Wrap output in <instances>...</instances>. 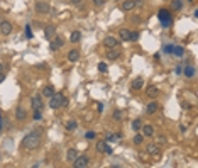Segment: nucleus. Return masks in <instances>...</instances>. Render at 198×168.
<instances>
[{"label": "nucleus", "mask_w": 198, "mask_h": 168, "mask_svg": "<svg viewBox=\"0 0 198 168\" xmlns=\"http://www.w3.org/2000/svg\"><path fill=\"white\" fill-rule=\"evenodd\" d=\"M39 146V134L37 132H29L24 139H22V148L27 151H32Z\"/></svg>", "instance_id": "1"}, {"label": "nucleus", "mask_w": 198, "mask_h": 168, "mask_svg": "<svg viewBox=\"0 0 198 168\" xmlns=\"http://www.w3.org/2000/svg\"><path fill=\"white\" fill-rule=\"evenodd\" d=\"M157 19L161 21L163 27H169L173 24V14L168 10V9H159V12H157Z\"/></svg>", "instance_id": "2"}, {"label": "nucleus", "mask_w": 198, "mask_h": 168, "mask_svg": "<svg viewBox=\"0 0 198 168\" xmlns=\"http://www.w3.org/2000/svg\"><path fill=\"white\" fill-rule=\"evenodd\" d=\"M63 99H64V95L63 94H56V92H54V94L49 97V107H51V109H59Z\"/></svg>", "instance_id": "3"}, {"label": "nucleus", "mask_w": 198, "mask_h": 168, "mask_svg": "<svg viewBox=\"0 0 198 168\" xmlns=\"http://www.w3.org/2000/svg\"><path fill=\"white\" fill-rule=\"evenodd\" d=\"M88 163H90V158L88 156H85V155H78V156L75 158L73 167L75 168H85V167H88Z\"/></svg>", "instance_id": "4"}, {"label": "nucleus", "mask_w": 198, "mask_h": 168, "mask_svg": "<svg viewBox=\"0 0 198 168\" xmlns=\"http://www.w3.org/2000/svg\"><path fill=\"white\" fill-rule=\"evenodd\" d=\"M34 10H36L37 14H49V12H51V7H49V4L39 0V2H36V5H34Z\"/></svg>", "instance_id": "5"}, {"label": "nucleus", "mask_w": 198, "mask_h": 168, "mask_svg": "<svg viewBox=\"0 0 198 168\" xmlns=\"http://www.w3.org/2000/svg\"><path fill=\"white\" fill-rule=\"evenodd\" d=\"M12 29H14V26H12L9 21H2L0 22V32L4 34V36H9L12 32Z\"/></svg>", "instance_id": "6"}, {"label": "nucleus", "mask_w": 198, "mask_h": 168, "mask_svg": "<svg viewBox=\"0 0 198 168\" xmlns=\"http://www.w3.org/2000/svg\"><path fill=\"white\" fill-rule=\"evenodd\" d=\"M63 44H64V39H63V37L54 36V37L51 39V44H49V48H51V51H56V49H59Z\"/></svg>", "instance_id": "7"}, {"label": "nucleus", "mask_w": 198, "mask_h": 168, "mask_svg": "<svg viewBox=\"0 0 198 168\" xmlns=\"http://www.w3.org/2000/svg\"><path fill=\"white\" fill-rule=\"evenodd\" d=\"M103 44L109 48V49H110V48H117V46H119V39L114 37V36H107V37H105V41H103Z\"/></svg>", "instance_id": "8"}, {"label": "nucleus", "mask_w": 198, "mask_h": 168, "mask_svg": "<svg viewBox=\"0 0 198 168\" xmlns=\"http://www.w3.org/2000/svg\"><path fill=\"white\" fill-rule=\"evenodd\" d=\"M142 85H144V80H142V77H137V78L132 80V83H130V88H132V90H139V88H142Z\"/></svg>", "instance_id": "9"}, {"label": "nucleus", "mask_w": 198, "mask_h": 168, "mask_svg": "<svg viewBox=\"0 0 198 168\" xmlns=\"http://www.w3.org/2000/svg\"><path fill=\"white\" fill-rule=\"evenodd\" d=\"M146 94L149 95L151 99H156L157 95H159V88H157V87H154V85H151V87H147Z\"/></svg>", "instance_id": "10"}, {"label": "nucleus", "mask_w": 198, "mask_h": 168, "mask_svg": "<svg viewBox=\"0 0 198 168\" xmlns=\"http://www.w3.org/2000/svg\"><path fill=\"white\" fill-rule=\"evenodd\" d=\"M52 94H54V87H52V85H46V87L42 88V92H41L42 97H47V99H49Z\"/></svg>", "instance_id": "11"}, {"label": "nucleus", "mask_w": 198, "mask_h": 168, "mask_svg": "<svg viewBox=\"0 0 198 168\" xmlns=\"http://www.w3.org/2000/svg\"><path fill=\"white\" fill-rule=\"evenodd\" d=\"M141 127H142V134H144V136H147V138L154 136V127H152V126L146 124V126H141Z\"/></svg>", "instance_id": "12"}, {"label": "nucleus", "mask_w": 198, "mask_h": 168, "mask_svg": "<svg viewBox=\"0 0 198 168\" xmlns=\"http://www.w3.org/2000/svg\"><path fill=\"white\" fill-rule=\"evenodd\" d=\"M44 34H46V39L51 41L52 37H54V34H56V27H54V26H47L46 31H44Z\"/></svg>", "instance_id": "13"}, {"label": "nucleus", "mask_w": 198, "mask_h": 168, "mask_svg": "<svg viewBox=\"0 0 198 168\" xmlns=\"http://www.w3.org/2000/svg\"><path fill=\"white\" fill-rule=\"evenodd\" d=\"M157 109H159V105H157L156 102H151V104L146 105V112H147V114H156Z\"/></svg>", "instance_id": "14"}, {"label": "nucleus", "mask_w": 198, "mask_h": 168, "mask_svg": "<svg viewBox=\"0 0 198 168\" xmlns=\"http://www.w3.org/2000/svg\"><path fill=\"white\" fill-rule=\"evenodd\" d=\"M26 110H24V107H17L16 109V117H17V121H24L26 119Z\"/></svg>", "instance_id": "15"}, {"label": "nucleus", "mask_w": 198, "mask_h": 168, "mask_svg": "<svg viewBox=\"0 0 198 168\" xmlns=\"http://www.w3.org/2000/svg\"><path fill=\"white\" fill-rule=\"evenodd\" d=\"M78 58H80V53H78V49H71V51L68 53V59L71 61V63H75V61H78Z\"/></svg>", "instance_id": "16"}, {"label": "nucleus", "mask_w": 198, "mask_h": 168, "mask_svg": "<svg viewBox=\"0 0 198 168\" xmlns=\"http://www.w3.org/2000/svg\"><path fill=\"white\" fill-rule=\"evenodd\" d=\"M147 153L149 155H152V156H157L159 155V148H157V144H147Z\"/></svg>", "instance_id": "17"}, {"label": "nucleus", "mask_w": 198, "mask_h": 168, "mask_svg": "<svg viewBox=\"0 0 198 168\" xmlns=\"http://www.w3.org/2000/svg\"><path fill=\"white\" fill-rule=\"evenodd\" d=\"M171 54H174V56H178V58H181L183 54H185V49H183V46H173Z\"/></svg>", "instance_id": "18"}, {"label": "nucleus", "mask_w": 198, "mask_h": 168, "mask_svg": "<svg viewBox=\"0 0 198 168\" xmlns=\"http://www.w3.org/2000/svg\"><path fill=\"white\" fill-rule=\"evenodd\" d=\"M119 54H120V53L117 51L115 48H110V51L107 53V58H109V59H112V61H114V59H117V58H119Z\"/></svg>", "instance_id": "19"}, {"label": "nucleus", "mask_w": 198, "mask_h": 168, "mask_svg": "<svg viewBox=\"0 0 198 168\" xmlns=\"http://www.w3.org/2000/svg\"><path fill=\"white\" fill-rule=\"evenodd\" d=\"M183 73H185V77H188V78H193V77H195V66H185Z\"/></svg>", "instance_id": "20"}, {"label": "nucleus", "mask_w": 198, "mask_h": 168, "mask_svg": "<svg viewBox=\"0 0 198 168\" xmlns=\"http://www.w3.org/2000/svg\"><path fill=\"white\" fill-rule=\"evenodd\" d=\"M134 7H136V2H134V0H125L124 4H122V9H124V10H132Z\"/></svg>", "instance_id": "21"}, {"label": "nucleus", "mask_w": 198, "mask_h": 168, "mask_svg": "<svg viewBox=\"0 0 198 168\" xmlns=\"http://www.w3.org/2000/svg\"><path fill=\"white\" fill-rule=\"evenodd\" d=\"M129 36H130V31H127V29H120V32H119V39L120 41H129Z\"/></svg>", "instance_id": "22"}, {"label": "nucleus", "mask_w": 198, "mask_h": 168, "mask_svg": "<svg viewBox=\"0 0 198 168\" xmlns=\"http://www.w3.org/2000/svg\"><path fill=\"white\" fill-rule=\"evenodd\" d=\"M76 156H78V151H76V149H73V148H71V149H68V153H66V158H68V161L73 163Z\"/></svg>", "instance_id": "23"}, {"label": "nucleus", "mask_w": 198, "mask_h": 168, "mask_svg": "<svg viewBox=\"0 0 198 168\" xmlns=\"http://www.w3.org/2000/svg\"><path fill=\"white\" fill-rule=\"evenodd\" d=\"M80 39H81V32H80V31H73V32H71V36H69V41H71V42H78Z\"/></svg>", "instance_id": "24"}, {"label": "nucleus", "mask_w": 198, "mask_h": 168, "mask_svg": "<svg viewBox=\"0 0 198 168\" xmlns=\"http://www.w3.org/2000/svg\"><path fill=\"white\" fill-rule=\"evenodd\" d=\"M183 2L181 0H171V10H181Z\"/></svg>", "instance_id": "25"}, {"label": "nucleus", "mask_w": 198, "mask_h": 168, "mask_svg": "<svg viewBox=\"0 0 198 168\" xmlns=\"http://www.w3.org/2000/svg\"><path fill=\"white\" fill-rule=\"evenodd\" d=\"M32 107H34V109H42V99L41 97H34V99H32Z\"/></svg>", "instance_id": "26"}, {"label": "nucleus", "mask_w": 198, "mask_h": 168, "mask_svg": "<svg viewBox=\"0 0 198 168\" xmlns=\"http://www.w3.org/2000/svg\"><path fill=\"white\" fill-rule=\"evenodd\" d=\"M105 146H107V143H105V141H98V143H97V151H98V153H105Z\"/></svg>", "instance_id": "27"}, {"label": "nucleus", "mask_w": 198, "mask_h": 168, "mask_svg": "<svg viewBox=\"0 0 198 168\" xmlns=\"http://www.w3.org/2000/svg\"><path fill=\"white\" fill-rule=\"evenodd\" d=\"M107 70H109L107 63H105V61H100V63H98V71H100V73H107Z\"/></svg>", "instance_id": "28"}, {"label": "nucleus", "mask_w": 198, "mask_h": 168, "mask_svg": "<svg viewBox=\"0 0 198 168\" xmlns=\"http://www.w3.org/2000/svg\"><path fill=\"white\" fill-rule=\"evenodd\" d=\"M34 121H41L42 119V114H41V109H34Z\"/></svg>", "instance_id": "29"}, {"label": "nucleus", "mask_w": 198, "mask_h": 168, "mask_svg": "<svg viewBox=\"0 0 198 168\" xmlns=\"http://www.w3.org/2000/svg\"><path fill=\"white\" fill-rule=\"evenodd\" d=\"M66 129H68V131L76 129V121H68V122H66Z\"/></svg>", "instance_id": "30"}, {"label": "nucleus", "mask_w": 198, "mask_h": 168, "mask_svg": "<svg viewBox=\"0 0 198 168\" xmlns=\"http://www.w3.org/2000/svg\"><path fill=\"white\" fill-rule=\"evenodd\" d=\"M142 141H144V134H136L134 136V143L136 144H142Z\"/></svg>", "instance_id": "31"}, {"label": "nucleus", "mask_w": 198, "mask_h": 168, "mask_svg": "<svg viewBox=\"0 0 198 168\" xmlns=\"http://www.w3.org/2000/svg\"><path fill=\"white\" fill-rule=\"evenodd\" d=\"M141 126H142V122L139 121V119L132 122V129H134V131H139V129H141Z\"/></svg>", "instance_id": "32"}, {"label": "nucleus", "mask_w": 198, "mask_h": 168, "mask_svg": "<svg viewBox=\"0 0 198 168\" xmlns=\"http://www.w3.org/2000/svg\"><path fill=\"white\" fill-rule=\"evenodd\" d=\"M95 136H97L95 131H86L85 132V138H86V139H95Z\"/></svg>", "instance_id": "33"}, {"label": "nucleus", "mask_w": 198, "mask_h": 168, "mask_svg": "<svg viewBox=\"0 0 198 168\" xmlns=\"http://www.w3.org/2000/svg\"><path fill=\"white\" fill-rule=\"evenodd\" d=\"M122 139V134L120 132H112V139L110 141H120Z\"/></svg>", "instance_id": "34"}, {"label": "nucleus", "mask_w": 198, "mask_h": 168, "mask_svg": "<svg viewBox=\"0 0 198 168\" xmlns=\"http://www.w3.org/2000/svg\"><path fill=\"white\" fill-rule=\"evenodd\" d=\"M139 39V32L134 31V32H130V36H129V41H137Z\"/></svg>", "instance_id": "35"}, {"label": "nucleus", "mask_w": 198, "mask_h": 168, "mask_svg": "<svg viewBox=\"0 0 198 168\" xmlns=\"http://www.w3.org/2000/svg\"><path fill=\"white\" fill-rule=\"evenodd\" d=\"M26 37H27V39H32V31H31V26H26Z\"/></svg>", "instance_id": "36"}, {"label": "nucleus", "mask_w": 198, "mask_h": 168, "mask_svg": "<svg viewBox=\"0 0 198 168\" xmlns=\"http://www.w3.org/2000/svg\"><path fill=\"white\" fill-rule=\"evenodd\" d=\"M171 51H173V44H166V46H164V53L171 54Z\"/></svg>", "instance_id": "37"}, {"label": "nucleus", "mask_w": 198, "mask_h": 168, "mask_svg": "<svg viewBox=\"0 0 198 168\" xmlns=\"http://www.w3.org/2000/svg\"><path fill=\"white\" fill-rule=\"evenodd\" d=\"M105 153H107V155H112V153H114V149H112V146H110V144H107V146H105Z\"/></svg>", "instance_id": "38"}, {"label": "nucleus", "mask_w": 198, "mask_h": 168, "mask_svg": "<svg viewBox=\"0 0 198 168\" xmlns=\"http://www.w3.org/2000/svg\"><path fill=\"white\" fill-rule=\"evenodd\" d=\"M92 2H93L95 5H98V7H102L105 4V0H92Z\"/></svg>", "instance_id": "39"}, {"label": "nucleus", "mask_w": 198, "mask_h": 168, "mask_svg": "<svg viewBox=\"0 0 198 168\" xmlns=\"http://www.w3.org/2000/svg\"><path fill=\"white\" fill-rule=\"evenodd\" d=\"M120 116H122V114H120L119 110H115L114 112V119H120Z\"/></svg>", "instance_id": "40"}, {"label": "nucleus", "mask_w": 198, "mask_h": 168, "mask_svg": "<svg viewBox=\"0 0 198 168\" xmlns=\"http://www.w3.org/2000/svg\"><path fill=\"white\" fill-rule=\"evenodd\" d=\"M183 71V65H178L176 66V73H181Z\"/></svg>", "instance_id": "41"}, {"label": "nucleus", "mask_w": 198, "mask_h": 168, "mask_svg": "<svg viewBox=\"0 0 198 168\" xmlns=\"http://www.w3.org/2000/svg\"><path fill=\"white\" fill-rule=\"evenodd\" d=\"M97 110H98V112H102V110H103V104H98V105H97Z\"/></svg>", "instance_id": "42"}, {"label": "nucleus", "mask_w": 198, "mask_h": 168, "mask_svg": "<svg viewBox=\"0 0 198 168\" xmlns=\"http://www.w3.org/2000/svg\"><path fill=\"white\" fill-rule=\"evenodd\" d=\"M105 139H107V141H110V139H112V132H107V136H105Z\"/></svg>", "instance_id": "43"}, {"label": "nucleus", "mask_w": 198, "mask_h": 168, "mask_svg": "<svg viewBox=\"0 0 198 168\" xmlns=\"http://www.w3.org/2000/svg\"><path fill=\"white\" fill-rule=\"evenodd\" d=\"M69 2H71L73 5H78V4H80V2H81V0H69Z\"/></svg>", "instance_id": "44"}, {"label": "nucleus", "mask_w": 198, "mask_h": 168, "mask_svg": "<svg viewBox=\"0 0 198 168\" xmlns=\"http://www.w3.org/2000/svg\"><path fill=\"white\" fill-rule=\"evenodd\" d=\"M134 2H136V5H142V2H144V0H134Z\"/></svg>", "instance_id": "45"}, {"label": "nucleus", "mask_w": 198, "mask_h": 168, "mask_svg": "<svg viewBox=\"0 0 198 168\" xmlns=\"http://www.w3.org/2000/svg\"><path fill=\"white\" fill-rule=\"evenodd\" d=\"M4 78H5V75H4V73H0V83L4 82Z\"/></svg>", "instance_id": "46"}, {"label": "nucleus", "mask_w": 198, "mask_h": 168, "mask_svg": "<svg viewBox=\"0 0 198 168\" xmlns=\"http://www.w3.org/2000/svg\"><path fill=\"white\" fill-rule=\"evenodd\" d=\"M2 71H4V65L0 63V73H2Z\"/></svg>", "instance_id": "47"}, {"label": "nucleus", "mask_w": 198, "mask_h": 168, "mask_svg": "<svg viewBox=\"0 0 198 168\" xmlns=\"http://www.w3.org/2000/svg\"><path fill=\"white\" fill-rule=\"evenodd\" d=\"M188 2H195V0H188Z\"/></svg>", "instance_id": "48"}]
</instances>
